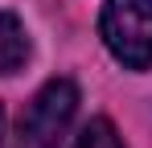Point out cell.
I'll return each mask as SVG.
<instances>
[{"mask_svg":"<svg viewBox=\"0 0 152 148\" xmlns=\"http://www.w3.org/2000/svg\"><path fill=\"white\" fill-rule=\"evenodd\" d=\"M74 111H78V86L70 78H50L21 111L17 136L8 148H62Z\"/></svg>","mask_w":152,"mask_h":148,"instance_id":"1","label":"cell"},{"mask_svg":"<svg viewBox=\"0 0 152 148\" xmlns=\"http://www.w3.org/2000/svg\"><path fill=\"white\" fill-rule=\"evenodd\" d=\"M0 136H4V107H0Z\"/></svg>","mask_w":152,"mask_h":148,"instance_id":"5","label":"cell"},{"mask_svg":"<svg viewBox=\"0 0 152 148\" xmlns=\"http://www.w3.org/2000/svg\"><path fill=\"white\" fill-rule=\"evenodd\" d=\"M29 62V33L17 12H0V74H17Z\"/></svg>","mask_w":152,"mask_h":148,"instance_id":"3","label":"cell"},{"mask_svg":"<svg viewBox=\"0 0 152 148\" xmlns=\"http://www.w3.org/2000/svg\"><path fill=\"white\" fill-rule=\"evenodd\" d=\"M70 148H124V140H119V132L111 127V119H91L82 123V132L74 136V144Z\"/></svg>","mask_w":152,"mask_h":148,"instance_id":"4","label":"cell"},{"mask_svg":"<svg viewBox=\"0 0 152 148\" xmlns=\"http://www.w3.org/2000/svg\"><path fill=\"white\" fill-rule=\"evenodd\" d=\"M99 33L119 66L127 70L152 66V0H107Z\"/></svg>","mask_w":152,"mask_h":148,"instance_id":"2","label":"cell"}]
</instances>
